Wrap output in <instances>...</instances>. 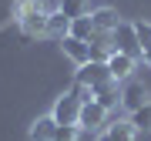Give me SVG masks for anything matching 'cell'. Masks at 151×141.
<instances>
[{
	"mask_svg": "<svg viewBox=\"0 0 151 141\" xmlns=\"http://www.w3.org/2000/svg\"><path fill=\"white\" fill-rule=\"evenodd\" d=\"M111 81V70L104 60H87L84 67H77V74H74V84H84V87H101V84H108Z\"/></svg>",
	"mask_w": 151,
	"mask_h": 141,
	"instance_id": "6da1fadb",
	"label": "cell"
},
{
	"mask_svg": "<svg viewBox=\"0 0 151 141\" xmlns=\"http://www.w3.org/2000/svg\"><path fill=\"white\" fill-rule=\"evenodd\" d=\"M111 37H114V50H121V54H128V57H141V44H138V34H134V24H118V27L111 30Z\"/></svg>",
	"mask_w": 151,
	"mask_h": 141,
	"instance_id": "7a4b0ae2",
	"label": "cell"
},
{
	"mask_svg": "<svg viewBox=\"0 0 151 141\" xmlns=\"http://www.w3.org/2000/svg\"><path fill=\"white\" fill-rule=\"evenodd\" d=\"M50 118L57 121V124H77V118H81V101L74 98V94H60L54 101V108H50Z\"/></svg>",
	"mask_w": 151,
	"mask_h": 141,
	"instance_id": "3957f363",
	"label": "cell"
},
{
	"mask_svg": "<svg viewBox=\"0 0 151 141\" xmlns=\"http://www.w3.org/2000/svg\"><path fill=\"white\" fill-rule=\"evenodd\" d=\"M148 98H151V94H148V87L141 84V81H124L121 84V108L128 111V114L138 111L141 104H148Z\"/></svg>",
	"mask_w": 151,
	"mask_h": 141,
	"instance_id": "277c9868",
	"label": "cell"
},
{
	"mask_svg": "<svg viewBox=\"0 0 151 141\" xmlns=\"http://www.w3.org/2000/svg\"><path fill=\"white\" fill-rule=\"evenodd\" d=\"M60 50H64V57L70 60V64H77V67H84L87 60H94L91 57V44L87 40H77V37H60Z\"/></svg>",
	"mask_w": 151,
	"mask_h": 141,
	"instance_id": "5b68a950",
	"label": "cell"
},
{
	"mask_svg": "<svg viewBox=\"0 0 151 141\" xmlns=\"http://www.w3.org/2000/svg\"><path fill=\"white\" fill-rule=\"evenodd\" d=\"M108 108H101L97 101H87V104H81V118H77V124L81 128H87V131H97V128H104L108 124Z\"/></svg>",
	"mask_w": 151,
	"mask_h": 141,
	"instance_id": "8992f818",
	"label": "cell"
},
{
	"mask_svg": "<svg viewBox=\"0 0 151 141\" xmlns=\"http://www.w3.org/2000/svg\"><path fill=\"white\" fill-rule=\"evenodd\" d=\"M104 64H108V70H111V81L124 84V81H131V70H134L138 60H134V57H128V54H121V50H114V54L104 60Z\"/></svg>",
	"mask_w": 151,
	"mask_h": 141,
	"instance_id": "52a82bcc",
	"label": "cell"
},
{
	"mask_svg": "<svg viewBox=\"0 0 151 141\" xmlns=\"http://www.w3.org/2000/svg\"><path fill=\"white\" fill-rule=\"evenodd\" d=\"M47 14H27V17H24V20H20L24 37H47Z\"/></svg>",
	"mask_w": 151,
	"mask_h": 141,
	"instance_id": "ba28073f",
	"label": "cell"
},
{
	"mask_svg": "<svg viewBox=\"0 0 151 141\" xmlns=\"http://www.w3.org/2000/svg\"><path fill=\"white\" fill-rule=\"evenodd\" d=\"M94 101L97 104H101V108H118V104H121V87H118V81H108V84H101V87H97V91H94Z\"/></svg>",
	"mask_w": 151,
	"mask_h": 141,
	"instance_id": "9c48e42d",
	"label": "cell"
},
{
	"mask_svg": "<svg viewBox=\"0 0 151 141\" xmlns=\"http://www.w3.org/2000/svg\"><path fill=\"white\" fill-rule=\"evenodd\" d=\"M91 20H94V27L97 30H114L121 24V17H118V10H114V7H97V10H91Z\"/></svg>",
	"mask_w": 151,
	"mask_h": 141,
	"instance_id": "30bf717a",
	"label": "cell"
},
{
	"mask_svg": "<svg viewBox=\"0 0 151 141\" xmlns=\"http://www.w3.org/2000/svg\"><path fill=\"white\" fill-rule=\"evenodd\" d=\"M54 128H57V121L50 114H40L30 124V141H54Z\"/></svg>",
	"mask_w": 151,
	"mask_h": 141,
	"instance_id": "8fae6325",
	"label": "cell"
},
{
	"mask_svg": "<svg viewBox=\"0 0 151 141\" xmlns=\"http://www.w3.org/2000/svg\"><path fill=\"white\" fill-rule=\"evenodd\" d=\"M70 34V17H64L60 10H50L47 14V37H67Z\"/></svg>",
	"mask_w": 151,
	"mask_h": 141,
	"instance_id": "7c38bea8",
	"label": "cell"
},
{
	"mask_svg": "<svg viewBox=\"0 0 151 141\" xmlns=\"http://www.w3.org/2000/svg\"><path fill=\"white\" fill-rule=\"evenodd\" d=\"M108 135H111L114 141H134V138H138V128L131 124V118H118V121L108 124Z\"/></svg>",
	"mask_w": 151,
	"mask_h": 141,
	"instance_id": "4fadbf2b",
	"label": "cell"
},
{
	"mask_svg": "<svg viewBox=\"0 0 151 141\" xmlns=\"http://www.w3.org/2000/svg\"><path fill=\"white\" fill-rule=\"evenodd\" d=\"M94 34H97V27H94L91 14H84V17H74V20H70V37H77V40H91Z\"/></svg>",
	"mask_w": 151,
	"mask_h": 141,
	"instance_id": "5bb4252c",
	"label": "cell"
},
{
	"mask_svg": "<svg viewBox=\"0 0 151 141\" xmlns=\"http://www.w3.org/2000/svg\"><path fill=\"white\" fill-rule=\"evenodd\" d=\"M27 14H47V0H17L14 4V20L20 24Z\"/></svg>",
	"mask_w": 151,
	"mask_h": 141,
	"instance_id": "9a60e30c",
	"label": "cell"
},
{
	"mask_svg": "<svg viewBox=\"0 0 151 141\" xmlns=\"http://www.w3.org/2000/svg\"><path fill=\"white\" fill-rule=\"evenodd\" d=\"M64 17H84V14H91V0H60V7H57Z\"/></svg>",
	"mask_w": 151,
	"mask_h": 141,
	"instance_id": "2e32d148",
	"label": "cell"
},
{
	"mask_svg": "<svg viewBox=\"0 0 151 141\" xmlns=\"http://www.w3.org/2000/svg\"><path fill=\"white\" fill-rule=\"evenodd\" d=\"M131 124H134L138 131H151V101L141 104L138 111H131Z\"/></svg>",
	"mask_w": 151,
	"mask_h": 141,
	"instance_id": "e0dca14e",
	"label": "cell"
},
{
	"mask_svg": "<svg viewBox=\"0 0 151 141\" xmlns=\"http://www.w3.org/2000/svg\"><path fill=\"white\" fill-rule=\"evenodd\" d=\"M81 138V124H57L54 128V141H77Z\"/></svg>",
	"mask_w": 151,
	"mask_h": 141,
	"instance_id": "ac0fdd59",
	"label": "cell"
},
{
	"mask_svg": "<svg viewBox=\"0 0 151 141\" xmlns=\"http://www.w3.org/2000/svg\"><path fill=\"white\" fill-rule=\"evenodd\" d=\"M134 34H138L141 50H145V47H151V24H148V20H134Z\"/></svg>",
	"mask_w": 151,
	"mask_h": 141,
	"instance_id": "d6986e66",
	"label": "cell"
},
{
	"mask_svg": "<svg viewBox=\"0 0 151 141\" xmlns=\"http://www.w3.org/2000/svg\"><path fill=\"white\" fill-rule=\"evenodd\" d=\"M141 57H145V64L151 67V47H145V50H141Z\"/></svg>",
	"mask_w": 151,
	"mask_h": 141,
	"instance_id": "ffe728a7",
	"label": "cell"
},
{
	"mask_svg": "<svg viewBox=\"0 0 151 141\" xmlns=\"http://www.w3.org/2000/svg\"><path fill=\"white\" fill-rule=\"evenodd\" d=\"M97 141H114V138L108 135V131H101V135H97Z\"/></svg>",
	"mask_w": 151,
	"mask_h": 141,
	"instance_id": "44dd1931",
	"label": "cell"
}]
</instances>
